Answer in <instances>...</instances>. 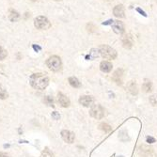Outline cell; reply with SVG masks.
Returning a JSON list of instances; mask_svg holds the SVG:
<instances>
[{"mask_svg":"<svg viewBox=\"0 0 157 157\" xmlns=\"http://www.w3.org/2000/svg\"><path fill=\"white\" fill-rule=\"evenodd\" d=\"M31 87L38 90H43L49 84V78L45 73H33L29 78Z\"/></svg>","mask_w":157,"mask_h":157,"instance_id":"cell-1","label":"cell"},{"mask_svg":"<svg viewBox=\"0 0 157 157\" xmlns=\"http://www.w3.org/2000/svg\"><path fill=\"white\" fill-rule=\"evenodd\" d=\"M46 65L50 70L53 72H59L61 70L62 67V62L59 56H52L47 59L46 61Z\"/></svg>","mask_w":157,"mask_h":157,"instance_id":"cell-2","label":"cell"},{"mask_svg":"<svg viewBox=\"0 0 157 157\" xmlns=\"http://www.w3.org/2000/svg\"><path fill=\"white\" fill-rule=\"evenodd\" d=\"M99 52L101 56L105 59H115L117 58V52L115 49L110 47L108 45H101Z\"/></svg>","mask_w":157,"mask_h":157,"instance_id":"cell-3","label":"cell"},{"mask_svg":"<svg viewBox=\"0 0 157 157\" xmlns=\"http://www.w3.org/2000/svg\"><path fill=\"white\" fill-rule=\"evenodd\" d=\"M34 26L40 30H47L51 27V23L46 17L38 16L34 19Z\"/></svg>","mask_w":157,"mask_h":157,"instance_id":"cell-4","label":"cell"},{"mask_svg":"<svg viewBox=\"0 0 157 157\" xmlns=\"http://www.w3.org/2000/svg\"><path fill=\"white\" fill-rule=\"evenodd\" d=\"M90 114L92 118L97 120H101L105 116V108L101 105H91Z\"/></svg>","mask_w":157,"mask_h":157,"instance_id":"cell-5","label":"cell"},{"mask_svg":"<svg viewBox=\"0 0 157 157\" xmlns=\"http://www.w3.org/2000/svg\"><path fill=\"white\" fill-rule=\"evenodd\" d=\"M139 153L143 157H155L156 154L153 149L146 145H141L139 147Z\"/></svg>","mask_w":157,"mask_h":157,"instance_id":"cell-6","label":"cell"},{"mask_svg":"<svg viewBox=\"0 0 157 157\" xmlns=\"http://www.w3.org/2000/svg\"><path fill=\"white\" fill-rule=\"evenodd\" d=\"M95 102L94 98L92 96H88V95H85V96H81L79 98V103L82 105L86 106V107H88V106L93 105L92 103Z\"/></svg>","mask_w":157,"mask_h":157,"instance_id":"cell-7","label":"cell"},{"mask_svg":"<svg viewBox=\"0 0 157 157\" xmlns=\"http://www.w3.org/2000/svg\"><path fill=\"white\" fill-rule=\"evenodd\" d=\"M61 137L62 139L67 143H73L74 141V134L68 130H63L61 132Z\"/></svg>","mask_w":157,"mask_h":157,"instance_id":"cell-8","label":"cell"},{"mask_svg":"<svg viewBox=\"0 0 157 157\" xmlns=\"http://www.w3.org/2000/svg\"><path fill=\"white\" fill-rule=\"evenodd\" d=\"M113 80L116 82L117 85H122L123 81V70L122 69H118L115 73H113Z\"/></svg>","mask_w":157,"mask_h":157,"instance_id":"cell-9","label":"cell"},{"mask_svg":"<svg viewBox=\"0 0 157 157\" xmlns=\"http://www.w3.org/2000/svg\"><path fill=\"white\" fill-rule=\"evenodd\" d=\"M58 99L60 105H61L62 107H69L70 106V105H71L70 99L68 98L66 95L61 93V92H59V93L58 94Z\"/></svg>","mask_w":157,"mask_h":157,"instance_id":"cell-10","label":"cell"},{"mask_svg":"<svg viewBox=\"0 0 157 157\" xmlns=\"http://www.w3.org/2000/svg\"><path fill=\"white\" fill-rule=\"evenodd\" d=\"M111 26L113 27V30L117 34H122L124 32V26L122 22H120V21H113Z\"/></svg>","mask_w":157,"mask_h":157,"instance_id":"cell-11","label":"cell"},{"mask_svg":"<svg viewBox=\"0 0 157 157\" xmlns=\"http://www.w3.org/2000/svg\"><path fill=\"white\" fill-rule=\"evenodd\" d=\"M121 41H122L123 47L126 49H130L133 46V39H132L131 35H124L121 39Z\"/></svg>","mask_w":157,"mask_h":157,"instance_id":"cell-12","label":"cell"},{"mask_svg":"<svg viewBox=\"0 0 157 157\" xmlns=\"http://www.w3.org/2000/svg\"><path fill=\"white\" fill-rule=\"evenodd\" d=\"M127 90L130 92L132 95H137L138 93V88H137V85L135 83V81L132 80L130 82H128L127 84Z\"/></svg>","mask_w":157,"mask_h":157,"instance_id":"cell-13","label":"cell"},{"mask_svg":"<svg viewBox=\"0 0 157 157\" xmlns=\"http://www.w3.org/2000/svg\"><path fill=\"white\" fill-rule=\"evenodd\" d=\"M113 13L117 18H123L124 16V7L122 5H117L113 10Z\"/></svg>","mask_w":157,"mask_h":157,"instance_id":"cell-14","label":"cell"},{"mask_svg":"<svg viewBox=\"0 0 157 157\" xmlns=\"http://www.w3.org/2000/svg\"><path fill=\"white\" fill-rule=\"evenodd\" d=\"M112 63L107 61V60H105V61H102L100 64V69L103 73H110L112 71Z\"/></svg>","mask_w":157,"mask_h":157,"instance_id":"cell-15","label":"cell"},{"mask_svg":"<svg viewBox=\"0 0 157 157\" xmlns=\"http://www.w3.org/2000/svg\"><path fill=\"white\" fill-rule=\"evenodd\" d=\"M20 14L16 12V10H14L12 9L10 10L9 12V19L12 21V22H17L19 19H20Z\"/></svg>","mask_w":157,"mask_h":157,"instance_id":"cell-16","label":"cell"},{"mask_svg":"<svg viewBox=\"0 0 157 157\" xmlns=\"http://www.w3.org/2000/svg\"><path fill=\"white\" fill-rule=\"evenodd\" d=\"M142 90H143V91L146 92V93L151 92L152 90V83L149 79H145L143 85H142Z\"/></svg>","mask_w":157,"mask_h":157,"instance_id":"cell-17","label":"cell"},{"mask_svg":"<svg viewBox=\"0 0 157 157\" xmlns=\"http://www.w3.org/2000/svg\"><path fill=\"white\" fill-rule=\"evenodd\" d=\"M69 83L73 88H81V83L79 82V80H78L77 78L74 77V76H72V77L69 78Z\"/></svg>","mask_w":157,"mask_h":157,"instance_id":"cell-18","label":"cell"},{"mask_svg":"<svg viewBox=\"0 0 157 157\" xmlns=\"http://www.w3.org/2000/svg\"><path fill=\"white\" fill-rule=\"evenodd\" d=\"M99 129L103 131L105 133H110L112 131V128L110 125H108L107 123H101L99 125Z\"/></svg>","mask_w":157,"mask_h":157,"instance_id":"cell-19","label":"cell"},{"mask_svg":"<svg viewBox=\"0 0 157 157\" xmlns=\"http://www.w3.org/2000/svg\"><path fill=\"white\" fill-rule=\"evenodd\" d=\"M9 97V94H8V92H7V90L4 88V87L0 84V99H2V100H5Z\"/></svg>","mask_w":157,"mask_h":157,"instance_id":"cell-20","label":"cell"},{"mask_svg":"<svg viewBox=\"0 0 157 157\" xmlns=\"http://www.w3.org/2000/svg\"><path fill=\"white\" fill-rule=\"evenodd\" d=\"M41 157H54V154L50 152V150L48 148H46V149H44V151L42 152Z\"/></svg>","mask_w":157,"mask_h":157,"instance_id":"cell-21","label":"cell"},{"mask_svg":"<svg viewBox=\"0 0 157 157\" xmlns=\"http://www.w3.org/2000/svg\"><path fill=\"white\" fill-rule=\"evenodd\" d=\"M7 56H8L7 51L3 47L0 46V60H4L7 58Z\"/></svg>","mask_w":157,"mask_h":157,"instance_id":"cell-22","label":"cell"},{"mask_svg":"<svg viewBox=\"0 0 157 157\" xmlns=\"http://www.w3.org/2000/svg\"><path fill=\"white\" fill-rule=\"evenodd\" d=\"M44 103L48 105H54V99H53L51 96H46L44 98Z\"/></svg>","mask_w":157,"mask_h":157,"instance_id":"cell-23","label":"cell"},{"mask_svg":"<svg viewBox=\"0 0 157 157\" xmlns=\"http://www.w3.org/2000/svg\"><path fill=\"white\" fill-rule=\"evenodd\" d=\"M150 103H151L153 106H157V95H152L151 97H150Z\"/></svg>","mask_w":157,"mask_h":157,"instance_id":"cell-24","label":"cell"},{"mask_svg":"<svg viewBox=\"0 0 157 157\" xmlns=\"http://www.w3.org/2000/svg\"><path fill=\"white\" fill-rule=\"evenodd\" d=\"M99 53L97 50H95V49H92L91 50V52H90V56H91V58H98V56H99Z\"/></svg>","mask_w":157,"mask_h":157,"instance_id":"cell-25","label":"cell"},{"mask_svg":"<svg viewBox=\"0 0 157 157\" xmlns=\"http://www.w3.org/2000/svg\"><path fill=\"white\" fill-rule=\"evenodd\" d=\"M146 140H147V142H148V143H150V144L154 143V142L156 141V140H155V138H154V137H147V138H146Z\"/></svg>","mask_w":157,"mask_h":157,"instance_id":"cell-26","label":"cell"},{"mask_svg":"<svg viewBox=\"0 0 157 157\" xmlns=\"http://www.w3.org/2000/svg\"><path fill=\"white\" fill-rule=\"evenodd\" d=\"M52 118H53V119H54V120H59V118H60V115H59V114L58 113V112H53L52 113Z\"/></svg>","mask_w":157,"mask_h":157,"instance_id":"cell-27","label":"cell"},{"mask_svg":"<svg viewBox=\"0 0 157 157\" xmlns=\"http://www.w3.org/2000/svg\"><path fill=\"white\" fill-rule=\"evenodd\" d=\"M0 157H10L8 153H6V152H0Z\"/></svg>","mask_w":157,"mask_h":157,"instance_id":"cell-28","label":"cell"},{"mask_svg":"<svg viewBox=\"0 0 157 157\" xmlns=\"http://www.w3.org/2000/svg\"><path fill=\"white\" fill-rule=\"evenodd\" d=\"M33 48H34V50H36V51H40V50L41 49V47H40V46H36V45H33Z\"/></svg>","mask_w":157,"mask_h":157,"instance_id":"cell-29","label":"cell"},{"mask_svg":"<svg viewBox=\"0 0 157 157\" xmlns=\"http://www.w3.org/2000/svg\"><path fill=\"white\" fill-rule=\"evenodd\" d=\"M54 1H60V0H54Z\"/></svg>","mask_w":157,"mask_h":157,"instance_id":"cell-30","label":"cell"},{"mask_svg":"<svg viewBox=\"0 0 157 157\" xmlns=\"http://www.w3.org/2000/svg\"><path fill=\"white\" fill-rule=\"evenodd\" d=\"M31 1H37V0H31Z\"/></svg>","mask_w":157,"mask_h":157,"instance_id":"cell-31","label":"cell"}]
</instances>
